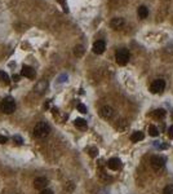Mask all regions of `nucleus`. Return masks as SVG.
Masks as SVG:
<instances>
[{
    "mask_svg": "<svg viewBox=\"0 0 173 194\" xmlns=\"http://www.w3.org/2000/svg\"><path fill=\"white\" fill-rule=\"evenodd\" d=\"M49 132H50V127L45 122H39L34 127V136L36 139H44V137H46L49 135Z\"/></svg>",
    "mask_w": 173,
    "mask_h": 194,
    "instance_id": "nucleus-1",
    "label": "nucleus"
},
{
    "mask_svg": "<svg viewBox=\"0 0 173 194\" xmlns=\"http://www.w3.org/2000/svg\"><path fill=\"white\" fill-rule=\"evenodd\" d=\"M129 58H131V53H129L128 49L125 48H120L115 52V61L118 62L119 65L124 66V65L128 64Z\"/></svg>",
    "mask_w": 173,
    "mask_h": 194,
    "instance_id": "nucleus-2",
    "label": "nucleus"
},
{
    "mask_svg": "<svg viewBox=\"0 0 173 194\" xmlns=\"http://www.w3.org/2000/svg\"><path fill=\"white\" fill-rule=\"evenodd\" d=\"M0 110L5 114H12L15 110V102L12 97H5L0 103Z\"/></svg>",
    "mask_w": 173,
    "mask_h": 194,
    "instance_id": "nucleus-3",
    "label": "nucleus"
},
{
    "mask_svg": "<svg viewBox=\"0 0 173 194\" xmlns=\"http://www.w3.org/2000/svg\"><path fill=\"white\" fill-rule=\"evenodd\" d=\"M150 164H151V168L154 171H160L163 167L165 166V159L162 157V155H154L150 160Z\"/></svg>",
    "mask_w": 173,
    "mask_h": 194,
    "instance_id": "nucleus-4",
    "label": "nucleus"
},
{
    "mask_svg": "<svg viewBox=\"0 0 173 194\" xmlns=\"http://www.w3.org/2000/svg\"><path fill=\"white\" fill-rule=\"evenodd\" d=\"M165 88V82L163 79H155L154 82L151 83V85H150V91H151V93H162L163 91H164Z\"/></svg>",
    "mask_w": 173,
    "mask_h": 194,
    "instance_id": "nucleus-5",
    "label": "nucleus"
},
{
    "mask_svg": "<svg viewBox=\"0 0 173 194\" xmlns=\"http://www.w3.org/2000/svg\"><path fill=\"white\" fill-rule=\"evenodd\" d=\"M121 166H123V163H121V160L119 159V158H111V159H108V162H107V167L112 171L120 170Z\"/></svg>",
    "mask_w": 173,
    "mask_h": 194,
    "instance_id": "nucleus-6",
    "label": "nucleus"
},
{
    "mask_svg": "<svg viewBox=\"0 0 173 194\" xmlns=\"http://www.w3.org/2000/svg\"><path fill=\"white\" fill-rule=\"evenodd\" d=\"M21 75L25 76V78H28V79H34L35 75H36V72L31 66H26L25 65V66L22 67V70H21Z\"/></svg>",
    "mask_w": 173,
    "mask_h": 194,
    "instance_id": "nucleus-7",
    "label": "nucleus"
},
{
    "mask_svg": "<svg viewBox=\"0 0 173 194\" xmlns=\"http://www.w3.org/2000/svg\"><path fill=\"white\" fill-rule=\"evenodd\" d=\"M100 115L103 119H111L114 116V109L110 107V106H103L100 110Z\"/></svg>",
    "mask_w": 173,
    "mask_h": 194,
    "instance_id": "nucleus-8",
    "label": "nucleus"
},
{
    "mask_svg": "<svg viewBox=\"0 0 173 194\" xmlns=\"http://www.w3.org/2000/svg\"><path fill=\"white\" fill-rule=\"evenodd\" d=\"M106 49V43L103 40H97L93 44V52L96 54H102Z\"/></svg>",
    "mask_w": 173,
    "mask_h": 194,
    "instance_id": "nucleus-9",
    "label": "nucleus"
},
{
    "mask_svg": "<svg viewBox=\"0 0 173 194\" xmlns=\"http://www.w3.org/2000/svg\"><path fill=\"white\" fill-rule=\"evenodd\" d=\"M46 185H48V180H46L45 177H36L35 180H34V186H35V189H38V190L45 189Z\"/></svg>",
    "mask_w": 173,
    "mask_h": 194,
    "instance_id": "nucleus-10",
    "label": "nucleus"
},
{
    "mask_svg": "<svg viewBox=\"0 0 173 194\" xmlns=\"http://www.w3.org/2000/svg\"><path fill=\"white\" fill-rule=\"evenodd\" d=\"M110 25H111V27H112V28L118 30V28H121L124 26V20H123V18H120V17H115V18H112V20H111Z\"/></svg>",
    "mask_w": 173,
    "mask_h": 194,
    "instance_id": "nucleus-11",
    "label": "nucleus"
},
{
    "mask_svg": "<svg viewBox=\"0 0 173 194\" xmlns=\"http://www.w3.org/2000/svg\"><path fill=\"white\" fill-rule=\"evenodd\" d=\"M143 137H145L143 132H141V131H134L133 133L131 135V141H132V142H138V141H141V140H143Z\"/></svg>",
    "mask_w": 173,
    "mask_h": 194,
    "instance_id": "nucleus-12",
    "label": "nucleus"
},
{
    "mask_svg": "<svg viewBox=\"0 0 173 194\" xmlns=\"http://www.w3.org/2000/svg\"><path fill=\"white\" fill-rule=\"evenodd\" d=\"M137 14H138V17L141 18V20H145V18L149 16V9H147L145 5H141V7L137 9Z\"/></svg>",
    "mask_w": 173,
    "mask_h": 194,
    "instance_id": "nucleus-13",
    "label": "nucleus"
},
{
    "mask_svg": "<svg viewBox=\"0 0 173 194\" xmlns=\"http://www.w3.org/2000/svg\"><path fill=\"white\" fill-rule=\"evenodd\" d=\"M74 124H75V127H77V128H80V129L87 128V120H84V119H81V118L75 119Z\"/></svg>",
    "mask_w": 173,
    "mask_h": 194,
    "instance_id": "nucleus-14",
    "label": "nucleus"
},
{
    "mask_svg": "<svg viewBox=\"0 0 173 194\" xmlns=\"http://www.w3.org/2000/svg\"><path fill=\"white\" fill-rule=\"evenodd\" d=\"M48 87V83L46 82H40L38 85H36V88H35V91L38 93H43L44 91H45V88Z\"/></svg>",
    "mask_w": 173,
    "mask_h": 194,
    "instance_id": "nucleus-15",
    "label": "nucleus"
},
{
    "mask_svg": "<svg viewBox=\"0 0 173 194\" xmlns=\"http://www.w3.org/2000/svg\"><path fill=\"white\" fill-rule=\"evenodd\" d=\"M152 115H154L156 119H163L165 116V110H164V109H156V110L154 111V114H152Z\"/></svg>",
    "mask_w": 173,
    "mask_h": 194,
    "instance_id": "nucleus-16",
    "label": "nucleus"
},
{
    "mask_svg": "<svg viewBox=\"0 0 173 194\" xmlns=\"http://www.w3.org/2000/svg\"><path fill=\"white\" fill-rule=\"evenodd\" d=\"M149 135L150 136H152V137L159 136V129H158L155 126H150L149 127Z\"/></svg>",
    "mask_w": 173,
    "mask_h": 194,
    "instance_id": "nucleus-17",
    "label": "nucleus"
},
{
    "mask_svg": "<svg viewBox=\"0 0 173 194\" xmlns=\"http://www.w3.org/2000/svg\"><path fill=\"white\" fill-rule=\"evenodd\" d=\"M0 80H1L4 84H8V83H9V75L5 71H0Z\"/></svg>",
    "mask_w": 173,
    "mask_h": 194,
    "instance_id": "nucleus-18",
    "label": "nucleus"
},
{
    "mask_svg": "<svg viewBox=\"0 0 173 194\" xmlns=\"http://www.w3.org/2000/svg\"><path fill=\"white\" fill-rule=\"evenodd\" d=\"M74 53H75V56H77V57H80L83 53H84V48H83L81 45H77L76 48H75V51H74Z\"/></svg>",
    "mask_w": 173,
    "mask_h": 194,
    "instance_id": "nucleus-19",
    "label": "nucleus"
},
{
    "mask_svg": "<svg viewBox=\"0 0 173 194\" xmlns=\"http://www.w3.org/2000/svg\"><path fill=\"white\" fill-rule=\"evenodd\" d=\"M163 194H173V185L172 184H169V185L165 186L164 190H163Z\"/></svg>",
    "mask_w": 173,
    "mask_h": 194,
    "instance_id": "nucleus-20",
    "label": "nucleus"
},
{
    "mask_svg": "<svg viewBox=\"0 0 173 194\" xmlns=\"http://www.w3.org/2000/svg\"><path fill=\"white\" fill-rule=\"evenodd\" d=\"M76 107H77V110H79L80 113H83V114H85V113H87V106H85V105H83V103H77V106H76Z\"/></svg>",
    "mask_w": 173,
    "mask_h": 194,
    "instance_id": "nucleus-21",
    "label": "nucleus"
},
{
    "mask_svg": "<svg viewBox=\"0 0 173 194\" xmlns=\"http://www.w3.org/2000/svg\"><path fill=\"white\" fill-rule=\"evenodd\" d=\"M97 154H98L97 147H89V155L90 157H97Z\"/></svg>",
    "mask_w": 173,
    "mask_h": 194,
    "instance_id": "nucleus-22",
    "label": "nucleus"
},
{
    "mask_svg": "<svg viewBox=\"0 0 173 194\" xmlns=\"http://www.w3.org/2000/svg\"><path fill=\"white\" fill-rule=\"evenodd\" d=\"M13 140H14V141H15V144H18V145H20V144H23L22 137H21V136H18V135H15V136L13 137Z\"/></svg>",
    "mask_w": 173,
    "mask_h": 194,
    "instance_id": "nucleus-23",
    "label": "nucleus"
},
{
    "mask_svg": "<svg viewBox=\"0 0 173 194\" xmlns=\"http://www.w3.org/2000/svg\"><path fill=\"white\" fill-rule=\"evenodd\" d=\"M168 137H169L170 140H173V126H170L169 128H168Z\"/></svg>",
    "mask_w": 173,
    "mask_h": 194,
    "instance_id": "nucleus-24",
    "label": "nucleus"
},
{
    "mask_svg": "<svg viewBox=\"0 0 173 194\" xmlns=\"http://www.w3.org/2000/svg\"><path fill=\"white\" fill-rule=\"evenodd\" d=\"M40 194H53V191L49 189H43V190H40Z\"/></svg>",
    "mask_w": 173,
    "mask_h": 194,
    "instance_id": "nucleus-25",
    "label": "nucleus"
},
{
    "mask_svg": "<svg viewBox=\"0 0 173 194\" xmlns=\"http://www.w3.org/2000/svg\"><path fill=\"white\" fill-rule=\"evenodd\" d=\"M8 141V139L5 136H3V135H0V144H5V142Z\"/></svg>",
    "mask_w": 173,
    "mask_h": 194,
    "instance_id": "nucleus-26",
    "label": "nucleus"
},
{
    "mask_svg": "<svg viewBox=\"0 0 173 194\" xmlns=\"http://www.w3.org/2000/svg\"><path fill=\"white\" fill-rule=\"evenodd\" d=\"M13 79H14L15 82H18V79H20V76H18V75H13Z\"/></svg>",
    "mask_w": 173,
    "mask_h": 194,
    "instance_id": "nucleus-27",
    "label": "nucleus"
},
{
    "mask_svg": "<svg viewBox=\"0 0 173 194\" xmlns=\"http://www.w3.org/2000/svg\"><path fill=\"white\" fill-rule=\"evenodd\" d=\"M172 116H173V115H172Z\"/></svg>",
    "mask_w": 173,
    "mask_h": 194,
    "instance_id": "nucleus-28",
    "label": "nucleus"
}]
</instances>
